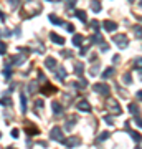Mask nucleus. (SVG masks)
<instances>
[{
  "label": "nucleus",
  "instance_id": "2f4dec72",
  "mask_svg": "<svg viewBox=\"0 0 142 149\" xmlns=\"http://www.w3.org/2000/svg\"><path fill=\"white\" fill-rule=\"evenodd\" d=\"M0 104H2V106H10L12 101L10 100H7V98H2V100H0Z\"/></svg>",
  "mask_w": 142,
  "mask_h": 149
},
{
  "label": "nucleus",
  "instance_id": "dca6fc26",
  "mask_svg": "<svg viewBox=\"0 0 142 149\" xmlns=\"http://www.w3.org/2000/svg\"><path fill=\"white\" fill-rule=\"evenodd\" d=\"M10 61H12V65H21L25 61V56H21V53H20L18 56H12Z\"/></svg>",
  "mask_w": 142,
  "mask_h": 149
},
{
  "label": "nucleus",
  "instance_id": "7ed1b4c3",
  "mask_svg": "<svg viewBox=\"0 0 142 149\" xmlns=\"http://www.w3.org/2000/svg\"><path fill=\"white\" fill-rule=\"evenodd\" d=\"M93 90H94L96 93H99V95H104V96L109 95V86L106 85V83H96V85L93 86Z\"/></svg>",
  "mask_w": 142,
  "mask_h": 149
},
{
  "label": "nucleus",
  "instance_id": "a878e982",
  "mask_svg": "<svg viewBox=\"0 0 142 149\" xmlns=\"http://www.w3.org/2000/svg\"><path fill=\"white\" fill-rule=\"evenodd\" d=\"M122 81H124L126 85H131V83H132V80H131V73H124V74H122Z\"/></svg>",
  "mask_w": 142,
  "mask_h": 149
},
{
  "label": "nucleus",
  "instance_id": "20e7f679",
  "mask_svg": "<svg viewBox=\"0 0 142 149\" xmlns=\"http://www.w3.org/2000/svg\"><path fill=\"white\" fill-rule=\"evenodd\" d=\"M107 108H109L114 114H121V113H122L121 106H119V103H117L116 100H107Z\"/></svg>",
  "mask_w": 142,
  "mask_h": 149
},
{
  "label": "nucleus",
  "instance_id": "bb28decb",
  "mask_svg": "<svg viewBox=\"0 0 142 149\" xmlns=\"http://www.w3.org/2000/svg\"><path fill=\"white\" fill-rule=\"evenodd\" d=\"M134 33H136V37H137V38H141V40H142V27H141V25L134 27Z\"/></svg>",
  "mask_w": 142,
  "mask_h": 149
},
{
  "label": "nucleus",
  "instance_id": "7c9ffc66",
  "mask_svg": "<svg viewBox=\"0 0 142 149\" xmlns=\"http://www.w3.org/2000/svg\"><path fill=\"white\" fill-rule=\"evenodd\" d=\"M8 3H10V7L13 8V10H15L17 7L20 5V0H8Z\"/></svg>",
  "mask_w": 142,
  "mask_h": 149
},
{
  "label": "nucleus",
  "instance_id": "de8ad7c7",
  "mask_svg": "<svg viewBox=\"0 0 142 149\" xmlns=\"http://www.w3.org/2000/svg\"><path fill=\"white\" fill-rule=\"evenodd\" d=\"M7 149H17V148H12V146H10V148H7Z\"/></svg>",
  "mask_w": 142,
  "mask_h": 149
},
{
  "label": "nucleus",
  "instance_id": "ea45409f",
  "mask_svg": "<svg viewBox=\"0 0 142 149\" xmlns=\"http://www.w3.org/2000/svg\"><path fill=\"white\" fill-rule=\"evenodd\" d=\"M63 56H66V58H68V56H71V53H69V50H63Z\"/></svg>",
  "mask_w": 142,
  "mask_h": 149
},
{
  "label": "nucleus",
  "instance_id": "c756f323",
  "mask_svg": "<svg viewBox=\"0 0 142 149\" xmlns=\"http://www.w3.org/2000/svg\"><path fill=\"white\" fill-rule=\"evenodd\" d=\"M104 121L107 123L109 126H112V124H114V118L111 116V114H107V116H104Z\"/></svg>",
  "mask_w": 142,
  "mask_h": 149
},
{
  "label": "nucleus",
  "instance_id": "a18cd8bd",
  "mask_svg": "<svg viewBox=\"0 0 142 149\" xmlns=\"http://www.w3.org/2000/svg\"><path fill=\"white\" fill-rule=\"evenodd\" d=\"M139 76H141V80H142V68H139Z\"/></svg>",
  "mask_w": 142,
  "mask_h": 149
},
{
  "label": "nucleus",
  "instance_id": "39448f33",
  "mask_svg": "<svg viewBox=\"0 0 142 149\" xmlns=\"http://www.w3.org/2000/svg\"><path fill=\"white\" fill-rule=\"evenodd\" d=\"M103 27H104V30H107V32H116L117 30V23L112 20H104L103 22Z\"/></svg>",
  "mask_w": 142,
  "mask_h": 149
},
{
  "label": "nucleus",
  "instance_id": "c9c22d12",
  "mask_svg": "<svg viewBox=\"0 0 142 149\" xmlns=\"http://www.w3.org/2000/svg\"><path fill=\"white\" fill-rule=\"evenodd\" d=\"M20 133H18V129H12V138H18Z\"/></svg>",
  "mask_w": 142,
  "mask_h": 149
},
{
  "label": "nucleus",
  "instance_id": "f704fd0d",
  "mask_svg": "<svg viewBox=\"0 0 142 149\" xmlns=\"http://www.w3.org/2000/svg\"><path fill=\"white\" fill-rule=\"evenodd\" d=\"M64 27H66V30H68L69 33H73V32H74V27L71 25V23H64Z\"/></svg>",
  "mask_w": 142,
  "mask_h": 149
},
{
  "label": "nucleus",
  "instance_id": "2eb2a0df",
  "mask_svg": "<svg viewBox=\"0 0 142 149\" xmlns=\"http://www.w3.org/2000/svg\"><path fill=\"white\" fill-rule=\"evenodd\" d=\"M45 65H46L48 70H56V60L55 58H46L45 60Z\"/></svg>",
  "mask_w": 142,
  "mask_h": 149
},
{
  "label": "nucleus",
  "instance_id": "9d476101",
  "mask_svg": "<svg viewBox=\"0 0 142 149\" xmlns=\"http://www.w3.org/2000/svg\"><path fill=\"white\" fill-rule=\"evenodd\" d=\"M91 10L94 12V13H99L101 12V8H103V7H101V2L99 0H91Z\"/></svg>",
  "mask_w": 142,
  "mask_h": 149
},
{
  "label": "nucleus",
  "instance_id": "a211bd4d",
  "mask_svg": "<svg viewBox=\"0 0 142 149\" xmlns=\"http://www.w3.org/2000/svg\"><path fill=\"white\" fill-rule=\"evenodd\" d=\"M74 15L78 17V18L83 22V23H86V20H88V18H86V13H84V10H74Z\"/></svg>",
  "mask_w": 142,
  "mask_h": 149
},
{
  "label": "nucleus",
  "instance_id": "c85d7f7f",
  "mask_svg": "<svg viewBox=\"0 0 142 149\" xmlns=\"http://www.w3.org/2000/svg\"><path fill=\"white\" fill-rule=\"evenodd\" d=\"M76 2H78V0H66V8H68V10H71V8L76 5Z\"/></svg>",
  "mask_w": 142,
  "mask_h": 149
},
{
  "label": "nucleus",
  "instance_id": "09e8293b",
  "mask_svg": "<svg viewBox=\"0 0 142 149\" xmlns=\"http://www.w3.org/2000/svg\"><path fill=\"white\" fill-rule=\"evenodd\" d=\"M139 20H141V23H142V17H139Z\"/></svg>",
  "mask_w": 142,
  "mask_h": 149
},
{
  "label": "nucleus",
  "instance_id": "393cba45",
  "mask_svg": "<svg viewBox=\"0 0 142 149\" xmlns=\"http://www.w3.org/2000/svg\"><path fill=\"white\" fill-rule=\"evenodd\" d=\"M93 30H94L96 33H99V22L98 20H91V25H89Z\"/></svg>",
  "mask_w": 142,
  "mask_h": 149
},
{
  "label": "nucleus",
  "instance_id": "1a4fd4ad",
  "mask_svg": "<svg viewBox=\"0 0 142 149\" xmlns=\"http://www.w3.org/2000/svg\"><path fill=\"white\" fill-rule=\"evenodd\" d=\"M50 38H51V42H53V43H56V45H63V43H64V38H63V37H60V35H56L55 32L50 33Z\"/></svg>",
  "mask_w": 142,
  "mask_h": 149
},
{
  "label": "nucleus",
  "instance_id": "a19ab883",
  "mask_svg": "<svg viewBox=\"0 0 142 149\" xmlns=\"http://www.w3.org/2000/svg\"><path fill=\"white\" fill-rule=\"evenodd\" d=\"M98 73V66H93V68H91V74H96Z\"/></svg>",
  "mask_w": 142,
  "mask_h": 149
},
{
  "label": "nucleus",
  "instance_id": "473e14b6",
  "mask_svg": "<svg viewBox=\"0 0 142 149\" xmlns=\"http://www.w3.org/2000/svg\"><path fill=\"white\" fill-rule=\"evenodd\" d=\"M7 53V45L3 42H0V55H5Z\"/></svg>",
  "mask_w": 142,
  "mask_h": 149
},
{
  "label": "nucleus",
  "instance_id": "58836bf2",
  "mask_svg": "<svg viewBox=\"0 0 142 149\" xmlns=\"http://www.w3.org/2000/svg\"><path fill=\"white\" fill-rule=\"evenodd\" d=\"M86 52H88V48L84 47V48H81V52H79V55H81V56H84V55H86Z\"/></svg>",
  "mask_w": 142,
  "mask_h": 149
},
{
  "label": "nucleus",
  "instance_id": "f8f14e48",
  "mask_svg": "<svg viewBox=\"0 0 142 149\" xmlns=\"http://www.w3.org/2000/svg\"><path fill=\"white\" fill-rule=\"evenodd\" d=\"M51 109H53V113H55V114H61V113H63V106H61L58 101L51 103Z\"/></svg>",
  "mask_w": 142,
  "mask_h": 149
},
{
  "label": "nucleus",
  "instance_id": "864d4df0",
  "mask_svg": "<svg viewBox=\"0 0 142 149\" xmlns=\"http://www.w3.org/2000/svg\"><path fill=\"white\" fill-rule=\"evenodd\" d=\"M0 138H2V134H0Z\"/></svg>",
  "mask_w": 142,
  "mask_h": 149
},
{
  "label": "nucleus",
  "instance_id": "4468645a",
  "mask_svg": "<svg viewBox=\"0 0 142 149\" xmlns=\"http://www.w3.org/2000/svg\"><path fill=\"white\" fill-rule=\"evenodd\" d=\"M26 133L30 134V136H33V134L37 136V134L40 133V131H38V128H37V126H32L30 123H26Z\"/></svg>",
  "mask_w": 142,
  "mask_h": 149
},
{
  "label": "nucleus",
  "instance_id": "e433bc0d",
  "mask_svg": "<svg viewBox=\"0 0 142 149\" xmlns=\"http://www.w3.org/2000/svg\"><path fill=\"white\" fill-rule=\"evenodd\" d=\"M35 104H37L38 109H42V108H43V101H42V100H37V103H35Z\"/></svg>",
  "mask_w": 142,
  "mask_h": 149
},
{
  "label": "nucleus",
  "instance_id": "8fccbe9b",
  "mask_svg": "<svg viewBox=\"0 0 142 149\" xmlns=\"http://www.w3.org/2000/svg\"><path fill=\"white\" fill-rule=\"evenodd\" d=\"M50 2H58V0H50Z\"/></svg>",
  "mask_w": 142,
  "mask_h": 149
},
{
  "label": "nucleus",
  "instance_id": "37998d69",
  "mask_svg": "<svg viewBox=\"0 0 142 149\" xmlns=\"http://www.w3.org/2000/svg\"><path fill=\"white\" fill-rule=\"evenodd\" d=\"M0 20L5 22V15H3V12H2V10H0Z\"/></svg>",
  "mask_w": 142,
  "mask_h": 149
},
{
  "label": "nucleus",
  "instance_id": "0eeeda50",
  "mask_svg": "<svg viewBox=\"0 0 142 149\" xmlns=\"http://www.w3.org/2000/svg\"><path fill=\"white\" fill-rule=\"evenodd\" d=\"M76 108H78L79 111H84V113H88V111H91V104L86 100H81V101L76 104Z\"/></svg>",
  "mask_w": 142,
  "mask_h": 149
},
{
  "label": "nucleus",
  "instance_id": "9b49d317",
  "mask_svg": "<svg viewBox=\"0 0 142 149\" xmlns=\"http://www.w3.org/2000/svg\"><path fill=\"white\" fill-rule=\"evenodd\" d=\"M127 133L131 134V138L136 141V143H141L142 141V134H139L137 131H134V129H127Z\"/></svg>",
  "mask_w": 142,
  "mask_h": 149
},
{
  "label": "nucleus",
  "instance_id": "603ef678",
  "mask_svg": "<svg viewBox=\"0 0 142 149\" xmlns=\"http://www.w3.org/2000/svg\"><path fill=\"white\" fill-rule=\"evenodd\" d=\"M141 7H142V0H141Z\"/></svg>",
  "mask_w": 142,
  "mask_h": 149
},
{
  "label": "nucleus",
  "instance_id": "49530a36",
  "mask_svg": "<svg viewBox=\"0 0 142 149\" xmlns=\"http://www.w3.org/2000/svg\"><path fill=\"white\" fill-rule=\"evenodd\" d=\"M127 2H129V3H132V2H134V0H127Z\"/></svg>",
  "mask_w": 142,
  "mask_h": 149
},
{
  "label": "nucleus",
  "instance_id": "423d86ee",
  "mask_svg": "<svg viewBox=\"0 0 142 149\" xmlns=\"http://www.w3.org/2000/svg\"><path fill=\"white\" fill-rule=\"evenodd\" d=\"M63 144L66 146V148H74V146L79 144V139L74 138V136H71V138H68V139H63Z\"/></svg>",
  "mask_w": 142,
  "mask_h": 149
},
{
  "label": "nucleus",
  "instance_id": "6ab92c4d",
  "mask_svg": "<svg viewBox=\"0 0 142 149\" xmlns=\"http://www.w3.org/2000/svg\"><path fill=\"white\" fill-rule=\"evenodd\" d=\"M48 20L51 22V23H55V25H63V20H61V18H58L56 15H53V13L48 17Z\"/></svg>",
  "mask_w": 142,
  "mask_h": 149
},
{
  "label": "nucleus",
  "instance_id": "f3484780",
  "mask_svg": "<svg viewBox=\"0 0 142 149\" xmlns=\"http://www.w3.org/2000/svg\"><path fill=\"white\" fill-rule=\"evenodd\" d=\"M83 71H84V65L83 63H74V73L78 74V76H81V74H83Z\"/></svg>",
  "mask_w": 142,
  "mask_h": 149
},
{
  "label": "nucleus",
  "instance_id": "412c9836",
  "mask_svg": "<svg viewBox=\"0 0 142 149\" xmlns=\"http://www.w3.org/2000/svg\"><path fill=\"white\" fill-rule=\"evenodd\" d=\"M20 106H21V113H26V96L25 95H20Z\"/></svg>",
  "mask_w": 142,
  "mask_h": 149
},
{
  "label": "nucleus",
  "instance_id": "f257e3e1",
  "mask_svg": "<svg viewBox=\"0 0 142 149\" xmlns=\"http://www.w3.org/2000/svg\"><path fill=\"white\" fill-rule=\"evenodd\" d=\"M112 40H114V43H116L119 48H127V45H129V40H127V37H126V35H122V33L116 35Z\"/></svg>",
  "mask_w": 142,
  "mask_h": 149
},
{
  "label": "nucleus",
  "instance_id": "4c0bfd02",
  "mask_svg": "<svg viewBox=\"0 0 142 149\" xmlns=\"http://www.w3.org/2000/svg\"><path fill=\"white\" fill-rule=\"evenodd\" d=\"M3 74H5V76H12V70L10 68H5V70H3Z\"/></svg>",
  "mask_w": 142,
  "mask_h": 149
},
{
  "label": "nucleus",
  "instance_id": "ddd939ff",
  "mask_svg": "<svg viewBox=\"0 0 142 149\" xmlns=\"http://www.w3.org/2000/svg\"><path fill=\"white\" fill-rule=\"evenodd\" d=\"M83 40H84V37H83V35H79V33H76V35L73 37V45H74V47H81V45H83Z\"/></svg>",
  "mask_w": 142,
  "mask_h": 149
},
{
  "label": "nucleus",
  "instance_id": "cd10ccee",
  "mask_svg": "<svg viewBox=\"0 0 142 149\" xmlns=\"http://www.w3.org/2000/svg\"><path fill=\"white\" fill-rule=\"evenodd\" d=\"M107 138H109V133H107V131H104V133H101L99 136H98V141H106Z\"/></svg>",
  "mask_w": 142,
  "mask_h": 149
},
{
  "label": "nucleus",
  "instance_id": "6e6552de",
  "mask_svg": "<svg viewBox=\"0 0 142 149\" xmlns=\"http://www.w3.org/2000/svg\"><path fill=\"white\" fill-rule=\"evenodd\" d=\"M42 93L45 96H50V95H53V93H56V88H55V86H51V85H45L42 88Z\"/></svg>",
  "mask_w": 142,
  "mask_h": 149
},
{
  "label": "nucleus",
  "instance_id": "79ce46f5",
  "mask_svg": "<svg viewBox=\"0 0 142 149\" xmlns=\"http://www.w3.org/2000/svg\"><path fill=\"white\" fill-rule=\"evenodd\" d=\"M136 123L139 124V126H142V118H136Z\"/></svg>",
  "mask_w": 142,
  "mask_h": 149
},
{
  "label": "nucleus",
  "instance_id": "72a5a7b5",
  "mask_svg": "<svg viewBox=\"0 0 142 149\" xmlns=\"http://www.w3.org/2000/svg\"><path fill=\"white\" fill-rule=\"evenodd\" d=\"M134 66H137V68L142 66V56H137V58L134 60Z\"/></svg>",
  "mask_w": 142,
  "mask_h": 149
},
{
  "label": "nucleus",
  "instance_id": "3c124183",
  "mask_svg": "<svg viewBox=\"0 0 142 149\" xmlns=\"http://www.w3.org/2000/svg\"><path fill=\"white\" fill-rule=\"evenodd\" d=\"M136 149H141V148H139V146H137V148H136Z\"/></svg>",
  "mask_w": 142,
  "mask_h": 149
},
{
  "label": "nucleus",
  "instance_id": "aec40b11",
  "mask_svg": "<svg viewBox=\"0 0 142 149\" xmlns=\"http://www.w3.org/2000/svg\"><path fill=\"white\" fill-rule=\"evenodd\" d=\"M114 74V68H107V70H104L103 71V74H101V78H104V80H107L109 76H112Z\"/></svg>",
  "mask_w": 142,
  "mask_h": 149
},
{
  "label": "nucleus",
  "instance_id": "5701e85b",
  "mask_svg": "<svg viewBox=\"0 0 142 149\" xmlns=\"http://www.w3.org/2000/svg\"><path fill=\"white\" fill-rule=\"evenodd\" d=\"M56 74H58V80H64V78H66V70H64V68H58V70H56Z\"/></svg>",
  "mask_w": 142,
  "mask_h": 149
},
{
  "label": "nucleus",
  "instance_id": "b1692460",
  "mask_svg": "<svg viewBox=\"0 0 142 149\" xmlns=\"http://www.w3.org/2000/svg\"><path fill=\"white\" fill-rule=\"evenodd\" d=\"M129 113H132V114H137L139 113V106H137L136 103H131L129 104Z\"/></svg>",
  "mask_w": 142,
  "mask_h": 149
},
{
  "label": "nucleus",
  "instance_id": "c03bdc74",
  "mask_svg": "<svg viewBox=\"0 0 142 149\" xmlns=\"http://www.w3.org/2000/svg\"><path fill=\"white\" fill-rule=\"evenodd\" d=\"M137 98H139V100H142V90H139V91H137Z\"/></svg>",
  "mask_w": 142,
  "mask_h": 149
},
{
  "label": "nucleus",
  "instance_id": "f03ea898",
  "mask_svg": "<svg viewBox=\"0 0 142 149\" xmlns=\"http://www.w3.org/2000/svg\"><path fill=\"white\" fill-rule=\"evenodd\" d=\"M50 138L53 139V141H58V143H63V131H61V128H53L51 131H50Z\"/></svg>",
  "mask_w": 142,
  "mask_h": 149
},
{
  "label": "nucleus",
  "instance_id": "4be33fe9",
  "mask_svg": "<svg viewBox=\"0 0 142 149\" xmlns=\"http://www.w3.org/2000/svg\"><path fill=\"white\" fill-rule=\"evenodd\" d=\"M91 43H103V35L101 33H96L91 37Z\"/></svg>",
  "mask_w": 142,
  "mask_h": 149
}]
</instances>
